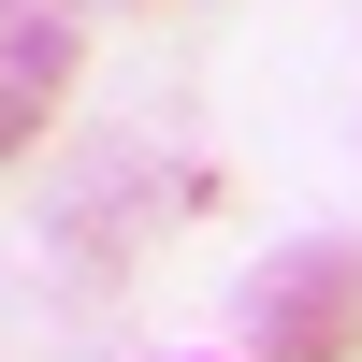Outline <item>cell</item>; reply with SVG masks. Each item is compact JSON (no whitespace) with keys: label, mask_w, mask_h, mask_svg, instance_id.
<instances>
[{"label":"cell","mask_w":362,"mask_h":362,"mask_svg":"<svg viewBox=\"0 0 362 362\" xmlns=\"http://www.w3.org/2000/svg\"><path fill=\"white\" fill-rule=\"evenodd\" d=\"M261 362H362V247H290L247 290Z\"/></svg>","instance_id":"1"},{"label":"cell","mask_w":362,"mask_h":362,"mask_svg":"<svg viewBox=\"0 0 362 362\" xmlns=\"http://www.w3.org/2000/svg\"><path fill=\"white\" fill-rule=\"evenodd\" d=\"M73 58H87V15H73V0H0V160L58 116Z\"/></svg>","instance_id":"2"}]
</instances>
